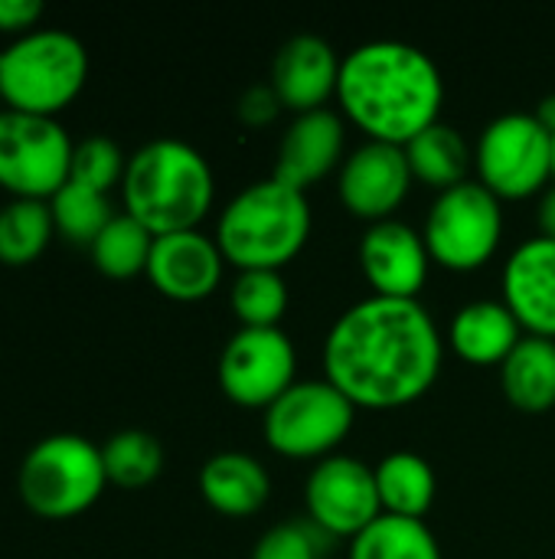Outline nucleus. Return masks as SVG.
Segmentation results:
<instances>
[{
  "label": "nucleus",
  "instance_id": "13",
  "mask_svg": "<svg viewBox=\"0 0 555 559\" xmlns=\"http://www.w3.org/2000/svg\"><path fill=\"white\" fill-rule=\"evenodd\" d=\"M412 183L415 177L406 147L386 141H363L343 157L337 170V193L343 206L366 223L393 219Z\"/></svg>",
  "mask_w": 555,
  "mask_h": 559
},
{
  "label": "nucleus",
  "instance_id": "5",
  "mask_svg": "<svg viewBox=\"0 0 555 559\" xmlns=\"http://www.w3.org/2000/svg\"><path fill=\"white\" fill-rule=\"evenodd\" d=\"M88 79L85 43L62 26H36L0 49V95L13 111L56 118Z\"/></svg>",
  "mask_w": 555,
  "mask_h": 559
},
{
  "label": "nucleus",
  "instance_id": "15",
  "mask_svg": "<svg viewBox=\"0 0 555 559\" xmlns=\"http://www.w3.org/2000/svg\"><path fill=\"white\" fill-rule=\"evenodd\" d=\"M222 269L226 255L216 236H206L203 229H183L154 236L144 275L160 295L173 301H203L219 288Z\"/></svg>",
  "mask_w": 555,
  "mask_h": 559
},
{
  "label": "nucleus",
  "instance_id": "32",
  "mask_svg": "<svg viewBox=\"0 0 555 559\" xmlns=\"http://www.w3.org/2000/svg\"><path fill=\"white\" fill-rule=\"evenodd\" d=\"M285 105H281V98L275 95V88H272V82L268 85H249L242 95H239V105H236V111H239V118L249 124V128H262V124H268V121H275V115L281 111Z\"/></svg>",
  "mask_w": 555,
  "mask_h": 559
},
{
  "label": "nucleus",
  "instance_id": "3",
  "mask_svg": "<svg viewBox=\"0 0 555 559\" xmlns=\"http://www.w3.org/2000/svg\"><path fill=\"white\" fill-rule=\"evenodd\" d=\"M216 197L209 160L180 138H154L128 157L121 180L124 213L154 236L200 229Z\"/></svg>",
  "mask_w": 555,
  "mask_h": 559
},
{
  "label": "nucleus",
  "instance_id": "8",
  "mask_svg": "<svg viewBox=\"0 0 555 559\" xmlns=\"http://www.w3.org/2000/svg\"><path fill=\"white\" fill-rule=\"evenodd\" d=\"M357 406L324 377L294 380L262 419L265 442L285 459H327L350 436Z\"/></svg>",
  "mask_w": 555,
  "mask_h": 559
},
{
  "label": "nucleus",
  "instance_id": "10",
  "mask_svg": "<svg viewBox=\"0 0 555 559\" xmlns=\"http://www.w3.org/2000/svg\"><path fill=\"white\" fill-rule=\"evenodd\" d=\"M75 141L46 115L0 111V190L10 200H52L72 170Z\"/></svg>",
  "mask_w": 555,
  "mask_h": 559
},
{
  "label": "nucleus",
  "instance_id": "11",
  "mask_svg": "<svg viewBox=\"0 0 555 559\" xmlns=\"http://www.w3.org/2000/svg\"><path fill=\"white\" fill-rule=\"evenodd\" d=\"M298 373L294 341L281 328H239L219 354L222 393L249 409H268Z\"/></svg>",
  "mask_w": 555,
  "mask_h": 559
},
{
  "label": "nucleus",
  "instance_id": "30",
  "mask_svg": "<svg viewBox=\"0 0 555 559\" xmlns=\"http://www.w3.org/2000/svg\"><path fill=\"white\" fill-rule=\"evenodd\" d=\"M124 170H128V154L121 151L118 141L105 134H88L75 141L72 170H69L72 183H82L98 193H111V187H121Z\"/></svg>",
  "mask_w": 555,
  "mask_h": 559
},
{
  "label": "nucleus",
  "instance_id": "6",
  "mask_svg": "<svg viewBox=\"0 0 555 559\" xmlns=\"http://www.w3.org/2000/svg\"><path fill=\"white\" fill-rule=\"evenodd\" d=\"M108 475L101 445L75 432H56L39 439L20 462L16 495L46 521H65L85 514L105 491Z\"/></svg>",
  "mask_w": 555,
  "mask_h": 559
},
{
  "label": "nucleus",
  "instance_id": "34",
  "mask_svg": "<svg viewBox=\"0 0 555 559\" xmlns=\"http://www.w3.org/2000/svg\"><path fill=\"white\" fill-rule=\"evenodd\" d=\"M536 219H540V236L555 239V180L540 193V206H536Z\"/></svg>",
  "mask_w": 555,
  "mask_h": 559
},
{
  "label": "nucleus",
  "instance_id": "31",
  "mask_svg": "<svg viewBox=\"0 0 555 559\" xmlns=\"http://www.w3.org/2000/svg\"><path fill=\"white\" fill-rule=\"evenodd\" d=\"M330 540L334 537H327L307 518L278 521L255 540L252 559H324Z\"/></svg>",
  "mask_w": 555,
  "mask_h": 559
},
{
  "label": "nucleus",
  "instance_id": "24",
  "mask_svg": "<svg viewBox=\"0 0 555 559\" xmlns=\"http://www.w3.org/2000/svg\"><path fill=\"white\" fill-rule=\"evenodd\" d=\"M350 559H445L442 544L425 521L379 514L350 540Z\"/></svg>",
  "mask_w": 555,
  "mask_h": 559
},
{
  "label": "nucleus",
  "instance_id": "22",
  "mask_svg": "<svg viewBox=\"0 0 555 559\" xmlns=\"http://www.w3.org/2000/svg\"><path fill=\"white\" fill-rule=\"evenodd\" d=\"M500 386L523 413H546L555 406V341L523 334V341L500 364Z\"/></svg>",
  "mask_w": 555,
  "mask_h": 559
},
{
  "label": "nucleus",
  "instance_id": "36",
  "mask_svg": "<svg viewBox=\"0 0 555 559\" xmlns=\"http://www.w3.org/2000/svg\"><path fill=\"white\" fill-rule=\"evenodd\" d=\"M553 180H555V134H553Z\"/></svg>",
  "mask_w": 555,
  "mask_h": 559
},
{
  "label": "nucleus",
  "instance_id": "14",
  "mask_svg": "<svg viewBox=\"0 0 555 559\" xmlns=\"http://www.w3.org/2000/svg\"><path fill=\"white\" fill-rule=\"evenodd\" d=\"M360 269L373 295L386 298H419L429 282L432 255L425 236L406 219L370 223L360 239Z\"/></svg>",
  "mask_w": 555,
  "mask_h": 559
},
{
  "label": "nucleus",
  "instance_id": "26",
  "mask_svg": "<svg viewBox=\"0 0 555 559\" xmlns=\"http://www.w3.org/2000/svg\"><path fill=\"white\" fill-rule=\"evenodd\" d=\"M154 249V233L137 223L131 213H114L111 223L88 246L95 269L108 278H134L147 272V259Z\"/></svg>",
  "mask_w": 555,
  "mask_h": 559
},
{
  "label": "nucleus",
  "instance_id": "4",
  "mask_svg": "<svg viewBox=\"0 0 555 559\" xmlns=\"http://www.w3.org/2000/svg\"><path fill=\"white\" fill-rule=\"evenodd\" d=\"M314 226L311 200L304 190L275 177L245 183L216 219V242L239 272L272 269L281 272L307 242Z\"/></svg>",
  "mask_w": 555,
  "mask_h": 559
},
{
  "label": "nucleus",
  "instance_id": "25",
  "mask_svg": "<svg viewBox=\"0 0 555 559\" xmlns=\"http://www.w3.org/2000/svg\"><path fill=\"white\" fill-rule=\"evenodd\" d=\"M56 239L49 200H7L0 206V262L10 269L33 265Z\"/></svg>",
  "mask_w": 555,
  "mask_h": 559
},
{
  "label": "nucleus",
  "instance_id": "27",
  "mask_svg": "<svg viewBox=\"0 0 555 559\" xmlns=\"http://www.w3.org/2000/svg\"><path fill=\"white\" fill-rule=\"evenodd\" d=\"M288 301V282L272 269H245L232 278L229 288V305L242 328H281Z\"/></svg>",
  "mask_w": 555,
  "mask_h": 559
},
{
  "label": "nucleus",
  "instance_id": "21",
  "mask_svg": "<svg viewBox=\"0 0 555 559\" xmlns=\"http://www.w3.org/2000/svg\"><path fill=\"white\" fill-rule=\"evenodd\" d=\"M373 475H376L383 514L425 521L438 491V478L429 459H422L412 449H396L373 465Z\"/></svg>",
  "mask_w": 555,
  "mask_h": 559
},
{
  "label": "nucleus",
  "instance_id": "28",
  "mask_svg": "<svg viewBox=\"0 0 555 559\" xmlns=\"http://www.w3.org/2000/svg\"><path fill=\"white\" fill-rule=\"evenodd\" d=\"M101 462L108 485L144 488L164 472V445L144 429H124L101 445Z\"/></svg>",
  "mask_w": 555,
  "mask_h": 559
},
{
  "label": "nucleus",
  "instance_id": "2",
  "mask_svg": "<svg viewBox=\"0 0 555 559\" xmlns=\"http://www.w3.org/2000/svg\"><path fill=\"white\" fill-rule=\"evenodd\" d=\"M337 102L366 141L406 147L438 121L445 79L425 49L402 39H370L343 56Z\"/></svg>",
  "mask_w": 555,
  "mask_h": 559
},
{
  "label": "nucleus",
  "instance_id": "12",
  "mask_svg": "<svg viewBox=\"0 0 555 559\" xmlns=\"http://www.w3.org/2000/svg\"><path fill=\"white\" fill-rule=\"evenodd\" d=\"M304 508L307 521H314L327 537L353 540L383 514L373 468L347 452L314 462L304 481Z\"/></svg>",
  "mask_w": 555,
  "mask_h": 559
},
{
  "label": "nucleus",
  "instance_id": "29",
  "mask_svg": "<svg viewBox=\"0 0 555 559\" xmlns=\"http://www.w3.org/2000/svg\"><path fill=\"white\" fill-rule=\"evenodd\" d=\"M49 210H52L56 236H62L75 246H92L98 239V233L114 216L108 193L88 190V187L72 183V180L49 200Z\"/></svg>",
  "mask_w": 555,
  "mask_h": 559
},
{
  "label": "nucleus",
  "instance_id": "19",
  "mask_svg": "<svg viewBox=\"0 0 555 559\" xmlns=\"http://www.w3.org/2000/svg\"><path fill=\"white\" fill-rule=\"evenodd\" d=\"M523 341V328L500 298H478L455 311L448 324L451 350L478 367H500Z\"/></svg>",
  "mask_w": 555,
  "mask_h": 559
},
{
  "label": "nucleus",
  "instance_id": "20",
  "mask_svg": "<svg viewBox=\"0 0 555 559\" xmlns=\"http://www.w3.org/2000/svg\"><path fill=\"white\" fill-rule=\"evenodd\" d=\"M200 495L213 511L226 518H249L265 508L272 495V478L255 455L226 449L203 462Z\"/></svg>",
  "mask_w": 555,
  "mask_h": 559
},
{
  "label": "nucleus",
  "instance_id": "18",
  "mask_svg": "<svg viewBox=\"0 0 555 559\" xmlns=\"http://www.w3.org/2000/svg\"><path fill=\"white\" fill-rule=\"evenodd\" d=\"M340 56L317 33H298L281 43L272 62V88L285 108L294 115L327 108V98L337 95Z\"/></svg>",
  "mask_w": 555,
  "mask_h": 559
},
{
  "label": "nucleus",
  "instance_id": "7",
  "mask_svg": "<svg viewBox=\"0 0 555 559\" xmlns=\"http://www.w3.org/2000/svg\"><path fill=\"white\" fill-rule=\"evenodd\" d=\"M504 200L481 180H464L442 190L425 213V246L432 262L448 272H474L494 259L504 236Z\"/></svg>",
  "mask_w": 555,
  "mask_h": 559
},
{
  "label": "nucleus",
  "instance_id": "1",
  "mask_svg": "<svg viewBox=\"0 0 555 559\" xmlns=\"http://www.w3.org/2000/svg\"><path fill=\"white\" fill-rule=\"evenodd\" d=\"M442 360V328L419 298L366 295L324 337V377L357 409H399L422 400Z\"/></svg>",
  "mask_w": 555,
  "mask_h": 559
},
{
  "label": "nucleus",
  "instance_id": "9",
  "mask_svg": "<svg viewBox=\"0 0 555 559\" xmlns=\"http://www.w3.org/2000/svg\"><path fill=\"white\" fill-rule=\"evenodd\" d=\"M478 180L497 200H523L553 183V134L533 111H504L474 144Z\"/></svg>",
  "mask_w": 555,
  "mask_h": 559
},
{
  "label": "nucleus",
  "instance_id": "23",
  "mask_svg": "<svg viewBox=\"0 0 555 559\" xmlns=\"http://www.w3.org/2000/svg\"><path fill=\"white\" fill-rule=\"evenodd\" d=\"M406 157H409L412 177L429 183L438 193L471 180V167H474V151L468 138L448 121H435L422 134H415L406 144Z\"/></svg>",
  "mask_w": 555,
  "mask_h": 559
},
{
  "label": "nucleus",
  "instance_id": "16",
  "mask_svg": "<svg viewBox=\"0 0 555 559\" xmlns=\"http://www.w3.org/2000/svg\"><path fill=\"white\" fill-rule=\"evenodd\" d=\"M500 301L514 311L523 334L555 341V239L530 236L507 255Z\"/></svg>",
  "mask_w": 555,
  "mask_h": 559
},
{
  "label": "nucleus",
  "instance_id": "37",
  "mask_svg": "<svg viewBox=\"0 0 555 559\" xmlns=\"http://www.w3.org/2000/svg\"><path fill=\"white\" fill-rule=\"evenodd\" d=\"M3 108H7V105H3V95H0V111H3Z\"/></svg>",
  "mask_w": 555,
  "mask_h": 559
},
{
  "label": "nucleus",
  "instance_id": "33",
  "mask_svg": "<svg viewBox=\"0 0 555 559\" xmlns=\"http://www.w3.org/2000/svg\"><path fill=\"white\" fill-rule=\"evenodd\" d=\"M46 16V7L39 0H0V33H10L13 39L36 29Z\"/></svg>",
  "mask_w": 555,
  "mask_h": 559
},
{
  "label": "nucleus",
  "instance_id": "35",
  "mask_svg": "<svg viewBox=\"0 0 555 559\" xmlns=\"http://www.w3.org/2000/svg\"><path fill=\"white\" fill-rule=\"evenodd\" d=\"M536 118H540V124L550 131V134H555V95H546L543 102H540V108L533 111Z\"/></svg>",
  "mask_w": 555,
  "mask_h": 559
},
{
  "label": "nucleus",
  "instance_id": "17",
  "mask_svg": "<svg viewBox=\"0 0 555 559\" xmlns=\"http://www.w3.org/2000/svg\"><path fill=\"white\" fill-rule=\"evenodd\" d=\"M347 147V124L334 108H314L294 115L278 141L272 177L307 193L317 180L340 170Z\"/></svg>",
  "mask_w": 555,
  "mask_h": 559
}]
</instances>
